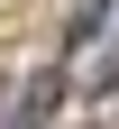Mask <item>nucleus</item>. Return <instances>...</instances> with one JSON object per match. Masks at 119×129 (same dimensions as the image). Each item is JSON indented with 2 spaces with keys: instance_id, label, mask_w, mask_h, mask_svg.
<instances>
[{
  "instance_id": "1",
  "label": "nucleus",
  "mask_w": 119,
  "mask_h": 129,
  "mask_svg": "<svg viewBox=\"0 0 119 129\" xmlns=\"http://www.w3.org/2000/svg\"><path fill=\"white\" fill-rule=\"evenodd\" d=\"M55 111H64V74L46 64V74H28V83H19V111H9V129H46Z\"/></svg>"
}]
</instances>
